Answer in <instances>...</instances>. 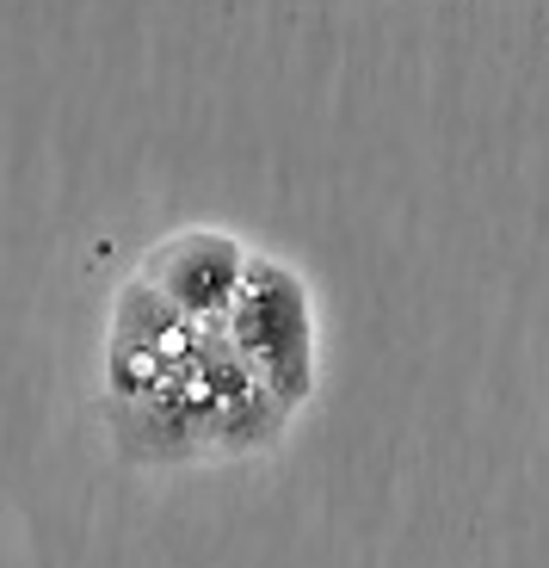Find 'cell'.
<instances>
[{"label": "cell", "instance_id": "3957f363", "mask_svg": "<svg viewBox=\"0 0 549 568\" xmlns=\"http://www.w3.org/2000/svg\"><path fill=\"white\" fill-rule=\"evenodd\" d=\"M247 260H254V254H247L241 242L211 235V229H192V235H173V242H161L155 254L142 260L136 278L155 284V291H161V297H167L180 315L223 327L228 310H235L241 278H247Z\"/></svg>", "mask_w": 549, "mask_h": 568}, {"label": "cell", "instance_id": "7a4b0ae2", "mask_svg": "<svg viewBox=\"0 0 549 568\" xmlns=\"http://www.w3.org/2000/svg\"><path fill=\"white\" fill-rule=\"evenodd\" d=\"M223 334L235 341V353L247 358L266 396L278 402L284 414L309 396V297L303 284L291 278L272 260H247V278L235 291V310H228Z\"/></svg>", "mask_w": 549, "mask_h": 568}, {"label": "cell", "instance_id": "6da1fadb", "mask_svg": "<svg viewBox=\"0 0 549 568\" xmlns=\"http://www.w3.org/2000/svg\"><path fill=\"white\" fill-rule=\"evenodd\" d=\"M105 396L118 445L149 464L247 452L272 439L284 408L266 396L223 327L180 315L155 284L130 278L105 341Z\"/></svg>", "mask_w": 549, "mask_h": 568}]
</instances>
